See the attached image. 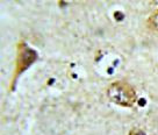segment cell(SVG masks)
Masks as SVG:
<instances>
[{"mask_svg":"<svg viewBox=\"0 0 158 135\" xmlns=\"http://www.w3.org/2000/svg\"><path fill=\"white\" fill-rule=\"evenodd\" d=\"M109 99L115 104L126 107H130L136 101V93L133 86H130L126 82H116L108 87Z\"/></svg>","mask_w":158,"mask_h":135,"instance_id":"obj_1","label":"cell"},{"mask_svg":"<svg viewBox=\"0 0 158 135\" xmlns=\"http://www.w3.org/2000/svg\"><path fill=\"white\" fill-rule=\"evenodd\" d=\"M37 58V55L34 50L28 48L25 43H20L19 45V54H18V60H16V69H15V77L20 75L23 71L31 65Z\"/></svg>","mask_w":158,"mask_h":135,"instance_id":"obj_2","label":"cell"},{"mask_svg":"<svg viewBox=\"0 0 158 135\" xmlns=\"http://www.w3.org/2000/svg\"><path fill=\"white\" fill-rule=\"evenodd\" d=\"M149 23L151 26V28L155 29L156 32H158V11L156 12H153L152 15L150 16V19H149Z\"/></svg>","mask_w":158,"mask_h":135,"instance_id":"obj_3","label":"cell"},{"mask_svg":"<svg viewBox=\"0 0 158 135\" xmlns=\"http://www.w3.org/2000/svg\"><path fill=\"white\" fill-rule=\"evenodd\" d=\"M129 135H145V133L139 128H134V129L130 130Z\"/></svg>","mask_w":158,"mask_h":135,"instance_id":"obj_4","label":"cell"}]
</instances>
